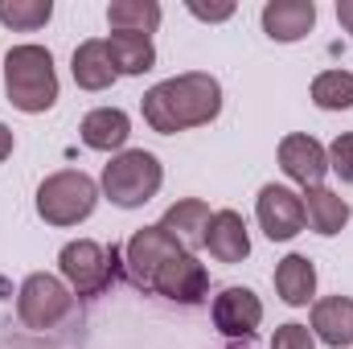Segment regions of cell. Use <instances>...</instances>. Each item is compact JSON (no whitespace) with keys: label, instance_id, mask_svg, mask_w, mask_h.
I'll list each match as a JSON object with an SVG mask.
<instances>
[{"label":"cell","instance_id":"17","mask_svg":"<svg viewBox=\"0 0 353 349\" xmlns=\"http://www.w3.org/2000/svg\"><path fill=\"white\" fill-rule=\"evenodd\" d=\"M210 206L201 201V197H185V201H176L165 210V218H161V226L173 235L176 243L189 251V247H201L205 243V230H210Z\"/></svg>","mask_w":353,"mask_h":349},{"label":"cell","instance_id":"3","mask_svg":"<svg viewBox=\"0 0 353 349\" xmlns=\"http://www.w3.org/2000/svg\"><path fill=\"white\" fill-rule=\"evenodd\" d=\"M161 181H165L161 161L144 148H128L111 157V165H103V193L119 210H140L144 201H152L161 193Z\"/></svg>","mask_w":353,"mask_h":349},{"label":"cell","instance_id":"11","mask_svg":"<svg viewBox=\"0 0 353 349\" xmlns=\"http://www.w3.org/2000/svg\"><path fill=\"white\" fill-rule=\"evenodd\" d=\"M152 292H161L165 300H176V304H201L205 292H210V271L185 251V255L169 259L161 271H157Z\"/></svg>","mask_w":353,"mask_h":349},{"label":"cell","instance_id":"16","mask_svg":"<svg viewBox=\"0 0 353 349\" xmlns=\"http://www.w3.org/2000/svg\"><path fill=\"white\" fill-rule=\"evenodd\" d=\"M70 74H74V83L83 90H107L111 87V83L119 79V70H115V62H111L107 41H99V37L83 41V46L74 50V58H70Z\"/></svg>","mask_w":353,"mask_h":349},{"label":"cell","instance_id":"20","mask_svg":"<svg viewBox=\"0 0 353 349\" xmlns=\"http://www.w3.org/2000/svg\"><path fill=\"white\" fill-rule=\"evenodd\" d=\"M107 50H111V62L119 74H148L157 66L152 37H144V33H111Z\"/></svg>","mask_w":353,"mask_h":349},{"label":"cell","instance_id":"27","mask_svg":"<svg viewBox=\"0 0 353 349\" xmlns=\"http://www.w3.org/2000/svg\"><path fill=\"white\" fill-rule=\"evenodd\" d=\"M337 21L345 25V33L353 37V0H337Z\"/></svg>","mask_w":353,"mask_h":349},{"label":"cell","instance_id":"23","mask_svg":"<svg viewBox=\"0 0 353 349\" xmlns=\"http://www.w3.org/2000/svg\"><path fill=\"white\" fill-rule=\"evenodd\" d=\"M50 17H54V4L50 0H0V25H8V29L33 33Z\"/></svg>","mask_w":353,"mask_h":349},{"label":"cell","instance_id":"18","mask_svg":"<svg viewBox=\"0 0 353 349\" xmlns=\"http://www.w3.org/2000/svg\"><path fill=\"white\" fill-rule=\"evenodd\" d=\"M304 222H308L316 235L333 239V235H341V230H345V222H350V201H345V197H337V193H333V189H325V185L304 189Z\"/></svg>","mask_w":353,"mask_h":349},{"label":"cell","instance_id":"14","mask_svg":"<svg viewBox=\"0 0 353 349\" xmlns=\"http://www.w3.org/2000/svg\"><path fill=\"white\" fill-rule=\"evenodd\" d=\"M79 136H83V144L94 148V152H115V148L128 144L132 119H128V111H119V107H94V111L83 115Z\"/></svg>","mask_w":353,"mask_h":349},{"label":"cell","instance_id":"28","mask_svg":"<svg viewBox=\"0 0 353 349\" xmlns=\"http://www.w3.org/2000/svg\"><path fill=\"white\" fill-rule=\"evenodd\" d=\"M8 157H12V132H8V128L0 123V165H4Z\"/></svg>","mask_w":353,"mask_h":349},{"label":"cell","instance_id":"4","mask_svg":"<svg viewBox=\"0 0 353 349\" xmlns=\"http://www.w3.org/2000/svg\"><path fill=\"white\" fill-rule=\"evenodd\" d=\"M94 206H99V185L83 169L50 173L37 185V214L50 226H79L94 214Z\"/></svg>","mask_w":353,"mask_h":349},{"label":"cell","instance_id":"1","mask_svg":"<svg viewBox=\"0 0 353 349\" xmlns=\"http://www.w3.org/2000/svg\"><path fill=\"white\" fill-rule=\"evenodd\" d=\"M140 107H144V119H148L152 132L176 136L185 128H201V123L218 119V111H222V87H218L214 74L189 70V74H173V79L157 83L140 99Z\"/></svg>","mask_w":353,"mask_h":349},{"label":"cell","instance_id":"7","mask_svg":"<svg viewBox=\"0 0 353 349\" xmlns=\"http://www.w3.org/2000/svg\"><path fill=\"white\" fill-rule=\"evenodd\" d=\"M123 255H128V275H132V283H136V288H144V292H152V279H157V271H161L169 259L185 255V247H181L173 235H169V230L157 222V226H144V230H136V235L128 239Z\"/></svg>","mask_w":353,"mask_h":349},{"label":"cell","instance_id":"10","mask_svg":"<svg viewBox=\"0 0 353 349\" xmlns=\"http://www.w3.org/2000/svg\"><path fill=\"white\" fill-rule=\"evenodd\" d=\"M279 169L296 185L316 189L325 181V173H329V152L321 148V140H312L304 132H292V136L279 140Z\"/></svg>","mask_w":353,"mask_h":349},{"label":"cell","instance_id":"9","mask_svg":"<svg viewBox=\"0 0 353 349\" xmlns=\"http://www.w3.org/2000/svg\"><path fill=\"white\" fill-rule=\"evenodd\" d=\"M214 325L222 337H255L263 325V300L251 288H222L214 296Z\"/></svg>","mask_w":353,"mask_h":349},{"label":"cell","instance_id":"8","mask_svg":"<svg viewBox=\"0 0 353 349\" xmlns=\"http://www.w3.org/2000/svg\"><path fill=\"white\" fill-rule=\"evenodd\" d=\"M255 218L271 243H288L304 230V197L288 185H263L255 201Z\"/></svg>","mask_w":353,"mask_h":349},{"label":"cell","instance_id":"26","mask_svg":"<svg viewBox=\"0 0 353 349\" xmlns=\"http://www.w3.org/2000/svg\"><path fill=\"white\" fill-rule=\"evenodd\" d=\"M189 12L201 17V21H226V17H234V4H197V0H189Z\"/></svg>","mask_w":353,"mask_h":349},{"label":"cell","instance_id":"25","mask_svg":"<svg viewBox=\"0 0 353 349\" xmlns=\"http://www.w3.org/2000/svg\"><path fill=\"white\" fill-rule=\"evenodd\" d=\"M271 349H316V337H312V329L308 325H279L275 329V337H271Z\"/></svg>","mask_w":353,"mask_h":349},{"label":"cell","instance_id":"13","mask_svg":"<svg viewBox=\"0 0 353 349\" xmlns=\"http://www.w3.org/2000/svg\"><path fill=\"white\" fill-rule=\"evenodd\" d=\"M316 25L312 0H267L263 4V33L271 41H300Z\"/></svg>","mask_w":353,"mask_h":349},{"label":"cell","instance_id":"21","mask_svg":"<svg viewBox=\"0 0 353 349\" xmlns=\"http://www.w3.org/2000/svg\"><path fill=\"white\" fill-rule=\"evenodd\" d=\"M107 25H111V33H144L148 37L161 25V4L157 0H111Z\"/></svg>","mask_w":353,"mask_h":349},{"label":"cell","instance_id":"22","mask_svg":"<svg viewBox=\"0 0 353 349\" xmlns=\"http://www.w3.org/2000/svg\"><path fill=\"white\" fill-rule=\"evenodd\" d=\"M312 103L321 111H350L353 107V74L350 70H321L312 79Z\"/></svg>","mask_w":353,"mask_h":349},{"label":"cell","instance_id":"2","mask_svg":"<svg viewBox=\"0 0 353 349\" xmlns=\"http://www.w3.org/2000/svg\"><path fill=\"white\" fill-rule=\"evenodd\" d=\"M4 94L17 111L41 115L58 103V70L46 46H12L4 54Z\"/></svg>","mask_w":353,"mask_h":349},{"label":"cell","instance_id":"12","mask_svg":"<svg viewBox=\"0 0 353 349\" xmlns=\"http://www.w3.org/2000/svg\"><path fill=\"white\" fill-rule=\"evenodd\" d=\"M218 263H243L251 255V235H247V222L239 210H218L210 218V230H205V243H201Z\"/></svg>","mask_w":353,"mask_h":349},{"label":"cell","instance_id":"24","mask_svg":"<svg viewBox=\"0 0 353 349\" xmlns=\"http://www.w3.org/2000/svg\"><path fill=\"white\" fill-rule=\"evenodd\" d=\"M325 152H329V169L341 177L345 185H353V132H341Z\"/></svg>","mask_w":353,"mask_h":349},{"label":"cell","instance_id":"15","mask_svg":"<svg viewBox=\"0 0 353 349\" xmlns=\"http://www.w3.org/2000/svg\"><path fill=\"white\" fill-rule=\"evenodd\" d=\"M312 337L333 349L353 346V296H325L312 304Z\"/></svg>","mask_w":353,"mask_h":349},{"label":"cell","instance_id":"6","mask_svg":"<svg viewBox=\"0 0 353 349\" xmlns=\"http://www.w3.org/2000/svg\"><path fill=\"white\" fill-rule=\"evenodd\" d=\"M70 304H74V292L46 271H33L17 292V317L29 329H54L58 321H66Z\"/></svg>","mask_w":353,"mask_h":349},{"label":"cell","instance_id":"19","mask_svg":"<svg viewBox=\"0 0 353 349\" xmlns=\"http://www.w3.org/2000/svg\"><path fill=\"white\" fill-rule=\"evenodd\" d=\"M275 292H279L283 304L304 308L312 300V292H316V267H312V259L308 255L279 259V267H275Z\"/></svg>","mask_w":353,"mask_h":349},{"label":"cell","instance_id":"5","mask_svg":"<svg viewBox=\"0 0 353 349\" xmlns=\"http://www.w3.org/2000/svg\"><path fill=\"white\" fill-rule=\"evenodd\" d=\"M115 259H119L115 247L103 251V247L90 243V239H74V243L62 247L58 267H62V279L70 283L74 296H99V292L115 279Z\"/></svg>","mask_w":353,"mask_h":349}]
</instances>
